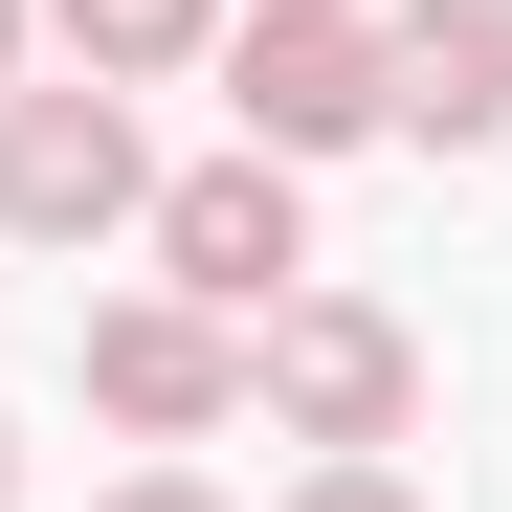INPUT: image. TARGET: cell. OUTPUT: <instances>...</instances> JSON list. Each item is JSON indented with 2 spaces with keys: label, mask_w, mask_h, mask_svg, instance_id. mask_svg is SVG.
Instances as JSON below:
<instances>
[{
  "label": "cell",
  "mask_w": 512,
  "mask_h": 512,
  "mask_svg": "<svg viewBox=\"0 0 512 512\" xmlns=\"http://www.w3.org/2000/svg\"><path fill=\"white\" fill-rule=\"evenodd\" d=\"M245 401H268L290 446H401L423 423V334L379 290H290V312H245Z\"/></svg>",
  "instance_id": "cell-1"
},
{
  "label": "cell",
  "mask_w": 512,
  "mask_h": 512,
  "mask_svg": "<svg viewBox=\"0 0 512 512\" xmlns=\"http://www.w3.org/2000/svg\"><path fill=\"white\" fill-rule=\"evenodd\" d=\"M223 112H245V156H290V179L357 156L379 134V23L357 0H245L223 23Z\"/></svg>",
  "instance_id": "cell-2"
},
{
  "label": "cell",
  "mask_w": 512,
  "mask_h": 512,
  "mask_svg": "<svg viewBox=\"0 0 512 512\" xmlns=\"http://www.w3.org/2000/svg\"><path fill=\"white\" fill-rule=\"evenodd\" d=\"M156 201V156H134V90H0V245H112Z\"/></svg>",
  "instance_id": "cell-3"
},
{
  "label": "cell",
  "mask_w": 512,
  "mask_h": 512,
  "mask_svg": "<svg viewBox=\"0 0 512 512\" xmlns=\"http://www.w3.org/2000/svg\"><path fill=\"white\" fill-rule=\"evenodd\" d=\"M156 290H201V312H290L312 290V201H290V156H201V179H156Z\"/></svg>",
  "instance_id": "cell-4"
},
{
  "label": "cell",
  "mask_w": 512,
  "mask_h": 512,
  "mask_svg": "<svg viewBox=\"0 0 512 512\" xmlns=\"http://www.w3.org/2000/svg\"><path fill=\"white\" fill-rule=\"evenodd\" d=\"M90 401L134 423V446L245 423V312H201V290H112V312H90Z\"/></svg>",
  "instance_id": "cell-5"
},
{
  "label": "cell",
  "mask_w": 512,
  "mask_h": 512,
  "mask_svg": "<svg viewBox=\"0 0 512 512\" xmlns=\"http://www.w3.org/2000/svg\"><path fill=\"white\" fill-rule=\"evenodd\" d=\"M379 134H423V156L512 134V0H401L379 23Z\"/></svg>",
  "instance_id": "cell-6"
},
{
  "label": "cell",
  "mask_w": 512,
  "mask_h": 512,
  "mask_svg": "<svg viewBox=\"0 0 512 512\" xmlns=\"http://www.w3.org/2000/svg\"><path fill=\"white\" fill-rule=\"evenodd\" d=\"M45 23H67V67H90V90H156V67L223 45V0H45Z\"/></svg>",
  "instance_id": "cell-7"
},
{
  "label": "cell",
  "mask_w": 512,
  "mask_h": 512,
  "mask_svg": "<svg viewBox=\"0 0 512 512\" xmlns=\"http://www.w3.org/2000/svg\"><path fill=\"white\" fill-rule=\"evenodd\" d=\"M290 512H423V490H401V446H312V490H290Z\"/></svg>",
  "instance_id": "cell-8"
},
{
  "label": "cell",
  "mask_w": 512,
  "mask_h": 512,
  "mask_svg": "<svg viewBox=\"0 0 512 512\" xmlns=\"http://www.w3.org/2000/svg\"><path fill=\"white\" fill-rule=\"evenodd\" d=\"M90 512H223V490H201V468H134V490H90Z\"/></svg>",
  "instance_id": "cell-9"
},
{
  "label": "cell",
  "mask_w": 512,
  "mask_h": 512,
  "mask_svg": "<svg viewBox=\"0 0 512 512\" xmlns=\"http://www.w3.org/2000/svg\"><path fill=\"white\" fill-rule=\"evenodd\" d=\"M23 23H45V0H0V90H23Z\"/></svg>",
  "instance_id": "cell-10"
},
{
  "label": "cell",
  "mask_w": 512,
  "mask_h": 512,
  "mask_svg": "<svg viewBox=\"0 0 512 512\" xmlns=\"http://www.w3.org/2000/svg\"><path fill=\"white\" fill-rule=\"evenodd\" d=\"M0 512H23V423H0Z\"/></svg>",
  "instance_id": "cell-11"
}]
</instances>
